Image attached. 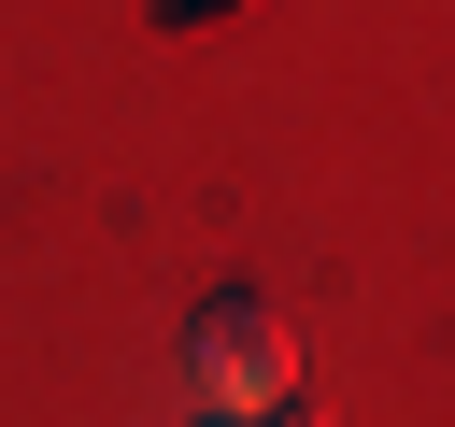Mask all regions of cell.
Segmentation results:
<instances>
[{
	"label": "cell",
	"instance_id": "1",
	"mask_svg": "<svg viewBox=\"0 0 455 427\" xmlns=\"http://www.w3.org/2000/svg\"><path fill=\"white\" fill-rule=\"evenodd\" d=\"M185 356H199V399H213V413H270V399L299 384L284 313H270V299H242V285H228V299H199V342H185Z\"/></svg>",
	"mask_w": 455,
	"mask_h": 427
},
{
	"label": "cell",
	"instance_id": "2",
	"mask_svg": "<svg viewBox=\"0 0 455 427\" xmlns=\"http://www.w3.org/2000/svg\"><path fill=\"white\" fill-rule=\"evenodd\" d=\"M213 427H256V413H213Z\"/></svg>",
	"mask_w": 455,
	"mask_h": 427
}]
</instances>
